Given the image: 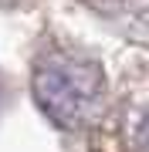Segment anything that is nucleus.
<instances>
[{
	"instance_id": "obj_2",
	"label": "nucleus",
	"mask_w": 149,
	"mask_h": 152,
	"mask_svg": "<svg viewBox=\"0 0 149 152\" xmlns=\"http://www.w3.org/2000/svg\"><path fill=\"white\" fill-rule=\"evenodd\" d=\"M132 145L136 149H149V105H142V108H136L132 115Z\"/></svg>"
},
{
	"instance_id": "obj_1",
	"label": "nucleus",
	"mask_w": 149,
	"mask_h": 152,
	"mask_svg": "<svg viewBox=\"0 0 149 152\" xmlns=\"http://www.w3.org/2000/svg\"><path fill=\"white\" fill-rule=\"evenodd\" d=\"M34 98L61 129H85L98 118L105 102V75L98 61L78 51H48L34 64Z\"/></svg>"
}]
</instances>
